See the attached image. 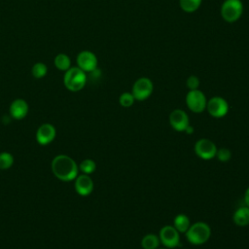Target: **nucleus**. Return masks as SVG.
<instances>
[{"label": "nucleus", "mask_w": 249, "mask_h": 249, "mask_svg": "<svg viewBox=\"0 0 249 249\" xmlns=\"http://www.w3.org/2000/svg\"><path fill=\"white\" fill-rule=\"evenodd\" d=\"M154 90V84L153 82L147 77H141L137 79L133 86L131 93L133 94L135 100L143 101L146 100L151 96Z\"/></svg>", "instance_id": "39448f33"}, {"label": "nucleus", "mask_w": 249, "mask_h": 249, "mask_svg": "<svg viewBox=\"0 0 249 249\" xmlns=\"http://www.w3.org/2000/svg\"><path fill=\"white\" fill-rule=\"evenodd\" d=\"M159 238L160 243L168 249L175 248L180 244V232L170 225H166L160 230Z\"/></svg>", "instance_id": "0eeeda50"}, {"label": "nucleus", "mask_w": 249, "mask_h": 249, "mask_svg": "<svg viewBox=\"0 0 249 249\" xmlns=\"http://www.w3.org/2000/svg\"><path fill=\"white\" fill-rule=\"evenodd\" d=\"M202 0H179L180 8L186 13L196 12L201 5Z\"/></svg>", "instance_id": "6ab92c4d"}, {"label": "nucleus", "mask_w": 249, "mask_h": 249, "mask_svg": "<svg viewBox=\"0 0 249 249\" xmlns=\"http://www.w3.org/2000/svg\"><path fill=\"white\" fill-rule=\"evenodd\" d=\"M79 168H80V170H81L84 174H88V175H89V174L92 173V172L95 170V168H96V163H95L94 160H90V159H86V160H84L80 163Z\"/></svg>", "instance_id": "412c9836"}, {"label": "nucleus", "mask_w": 249, "mask_h": 249, "mask_svg": "<svg viewBox=\"0 0 249 249\" xmlns=\"http://www.w3.org/2000/svg\"><path fill=\"white\" fill-rule=\"evenodd\" d=\"M158 249H168V248H165V247H164V248H158Z\"/></svg>", "instance_id": "cd10ccee"}, {"label": "nucleus", "mask_w": 249, "mask_h": 249, "mask_svg": "<svg viewBox=\"0 0 249 249\" xmlns=\"http://www.w3.org/2000/svg\"><path fill=\"white\" fill-rule=\"evenodd\" d=\"M52 171L59 180L68 182L78 176V165L70 157L58 155L52 161Z\"/></svg>", "instance_id": "f257e3e1"}, {"label": "nucleus", "mask_w": 249, "mask_h": 249, "mask_svg": "<svg viewBox=\"0 0 249 249\" xmlns=\"http://www.w3.org/2000/svg\"><path fill=\"white\" fill-rule=\"evenodd\" d=\"M244 202H245V205H247L249 207V187L247 188V190L245 191V194H244Z\"/></svg>", "instance_id": "a878e982"}, {"label": "nucleus", "mask_w": 249, "mask_h": 249, "mask_svg": "<svg viewBox=\"0 0 249 249\" xmlns=\"http://www.w3.org/2000/svg\"><path fill=\"white\" fill-rule=\"evenodd\" d=\"M233 223L239 227H245L249 225V207L247 205L237 208L232 216Z\"/></svg>", "instance_id": "2eb2a0df"}, {"label": "nucleus", "mask_w": 249, "mask_h": 249, "mask_svg": "<svg viewBox=\"0 0 249 249\" xmlns=\"http://www.w3.org/2000/svg\"><path fill=\"white\" fill-rule=\"evenodd\" d=\"M206 110L213 118H223L229 112V104L225 98L221 96H213L207 100Z\"/></svg>", "instance_id": "1a4fd4ad"}, {"label": "nucleus", "mask_w": 249, "mask_h": 249, "mask_svg": "<svg viewBox=\"0 0 249 249\" xmlns=\"http://www.w3.org/2000/svg\"><path fill=\"white\" fill-rule=\"evenodd\" d=\"M54 66L60 71H66L71 67V59L66 53H58L53 59Z\"/></svg>", "instance_id": "a211bd4d"}, {"label": "nucleus", "mask_w": 249, "mask_h": 249, "mask_svg": "<svg viewBox=\"0 0 249 249\" xmlns=\"http://www.w3.org/2000/svg\"><path fill=\"white\" fill-rule=\"evenodd\" d=\"M187 240L193 245H202L211 236V229L205 222L199 221L191 224L188 231L185 232Z\"/></svg>", "instance_id": "f03ea898"}, {"label": "nucleus", "mask_w": 249, "mask_h": 249, "mask_svg": "<svg viewBox=\"0 0 249 249\" xmlns=\"http://www.w3.org/2000/svg\"><path fill=\"white\" fill-rule=\"evenodd\" d=\"M195 153L201 160H209L216 157L217 147L213 141L207 138L198 139L195 144Z\"/></svg>", "instance_id": "6e6552de"}, {"label": "nucleus", "mask_w": 249, "mask_h": 249, "mask_svg": "<svg viewBox=\"0 0 249 249\" xmlns=\"http://www.w3.org/2000/svg\"><path fill=\"white\" fill-rule=\"evenodd\" d=\"M77 66L84 72H93L97 68V57L90 51H82L78 53L76 58Z\"/></svg>", "instance_id": "9d476101"}, {"label": "nucleus", "mask_w": 249, "mask_h": 249, "mask_svg": "<svg viewBox=\"0 0 249 249\" xmlns=\"http://www.w3.org/2000/svg\"><path fill=\"white\" fill-rule=\"evenodd\" d=\"M31 73L34 78L36 79H41L46 76L48 73V67L45 63L43 62H36L31 69Z\"/></svg>", "instance_id": "aec40b11"}, {"label": "nucleus", "mask_w": 249, "mask_h": 249, "mask_svg": "<svg viewBox=\"0 0 249 249\" xmlns=\"http://www.w3.org/2000/svg\"><path fill=\"white\" fill-rule=\"evenodd\" d=\"M28 113V104L25 100L18 98L10 105V114L15 120L23 119Z\"/></svg>", "instance_id": "4468645a"}, {"label": "nucleus", "mask_w": 249, "mask_h": 249, "mask_svg": "<svg viewBox=\"0 0 249 249\" xmlns=\"http://www.w3.org/2000/svg\"><path fill=\"white\" fill-rule=\"evenodd\" d=\"M243 13L241 0H225L221 6V16L227 22L232 23L240 18Z\"/></svg>", "instance_id": "20e7f679"}, {"label": "nucleus", "mask_w": 249, "mask_h": 249, "mask_svg": "<svg viewBox=\"0 0 249 249\" xmlns=\"http://www.w3.org/2000/svg\"><path fill=\"white\" fill-rule=\"evenodd\" d=\"M169 124L171 127L179 132L185 131L190 125L188 114L182 109H175L169 114Z\"/></svg>", "instance_id": "9b49d317"}, {"label": "nucleus", "mask_w": 249, "mask_h": 249, "mask_svg": "<svg viewBox=\"0 0 249 249\" xmlns=\"http://www.w3.org/2000/svg\"><path fill=\"white\" fill-rule=\"evenodd\" d=\"M191 226V221L190 218L183 213H180L178 215L175 216L174 220H173V227L179 231V232H183L185 233L188 229Z\"/></svg>", "instance_id": "dca6fc26"}, {"label": "nucleus", "mask_w": 249, "mask_h": 249, "mask_svg": "<svg viewBox=\"0 0 249 249\" xmlns=\"http://www.w3.org/2000/svg\"><path fill=\"white\" fill-rule=\"evenodd\" d=\"M134 101H135V98L131 92H127V91L123 92L119 97L120 105L124 108H128V107L132 106Z\"/></svg>", "instance_id": "4be33fe9"}, {"label": "nucleus", "mask_w": 249, "mask_h": 249, "mask_svg": "<svg viewBox=\"0 0 249 249\" xmlns=\"http://www.w3.org/2000/svg\"><path fill=\"white\" fill-rule=\"evenodd\" d=\"M14 163L13 156L8 152H3L0 154V169H8Z\"/></svg>", "instance_id": "5701e85b"}, {"label": "nucleus", "mask_w": 249, "mask_h": 249, "mask_svg": "<svg viewBox=\"0 0 249 249\" xmlns=\"http://www.w3.org/2000/svg\"><path fill=\"white\" fill-rule=\"evenodd\" d=\"M75 190L80 196H89L93 190V181L88 174H82L75 178Z\"/></svg>", "instance_id": "ddd939ff"}, {"label": "nucleus", "mask_w": 249, "mask_h": 249, "mask_svg": "<svg viewBox=\"0 0 249 249\" xmlns=\"http://www.w3.org/2000/svg\"><path fill=\"white\" fill-rule=\"evenodd\" d=\"M55 134H56V131L53 124H44L37 129L36 140L41 145H47L54 139Z\"/></svg>", "instance_id": "f8f14e48"}, {"label": "nucleus", "mask_w": 249, "mask_h": 249, "mask_svg": "<svg viewBox=\"0 0 249 249\" xmlns=\"http://www.w3.org/2000/svg\"><path fill=\"white\" fill-rule=\"evenodd\" d=\"M186 133H193L194 132V127L192 125H189L186 129H185Z\"/></svg>", "instance_id": "bb28decb"}, {"label": "nucleus", "mask_w": 249, "mask_h": 249, "mask_svg": "<svg viewBox=\"0 0 249 249\" xmlns=\"http://www.w3.org/2000/svg\"><path fill=\"white\" fill-rule=\"evenodd\" d=\"M186 104L193 113H202L206 109L207 99L205 94L198 89H192L186 95Z\"/></svg>", "instance_id": "423d86ee"}, {"label": "nucleus", "mask_w": 249, "mask_h": 249, "mask_svg": "<svg viewBox=\"0 0 249 249\" xmlns=\"http://www.w3.org/2000/svg\"><path fill=\"white\" fill-rule=\"evenodd\" d=\"M63 83L68 90L79 91L86 86L87 74L78 66L70 67L65 71Z\"/></svg>", "instance_id": "7ed1b4c3"}, {"label": "nucleus", "mask_w": 249, "mask_h": 249, "mask_svg": "<svg viewBox=\"0 0 249 249\" xmlns=\"http://www.w3.org/2000/svg\"><path fill=\"white\" fill-rule=\"evenodd\" d=\"M216 158L222 161V162H226L229 161L231 158V153L228 148H220L217 149V153H216Z\"/></svg>", "instance_id": "b1692460"}, {"label": "nucleus", "mask_w": 249, "mask_h": 249, "mask_svg": "<svg viewBox=\"0 0 249 249\" xmlns=\"http://www.w3.org/2000/svg\"><path fill=\"white\" fill-rule=\"evenodd\" d=\"M160 244L159 235L155 233H148L141 239V247L143 249H158Z\"/></svg>", "instance_id": "f3484780"}, {"label": "nucleus", "mask_w": 249, "mask_h": 249, "mask_svg": "<svg viewBox=\"0 0 249 249\" xmlns=\"http://www.w3.org/2000/svg\"><path fill=\"white\" fill-rule=\"evenodd\" d=\"M186 85H187V88L189 89V90L197 89L199 87V79L195 75H191L190 77H188V79L186 81Z\"/></svg>", "instance_id": "393cba45"}]
</instances>
